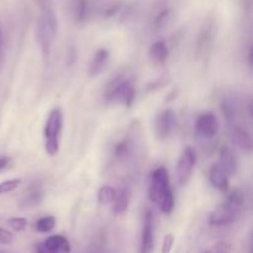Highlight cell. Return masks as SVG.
Masks as SVG:
<instances>
[{"mask_svg": "<svg viewBox=\"0 0 253 253\" xmlns=\"http://www.w3.org/2000/svg\"><path fill=\"white\" fill-rule=\"evenodd\" d=\"M110 62V53L106 48H100L95 52L89 66V76L98 77L104 72Z\"/></svg>", "mask_w": 253, "mask_h": 253, "instance_id": "cell-14", "label": "cell"}, {"mask_svg": "<svg viewBox=\"0 0 253 253\" xmlns=\"http://www.w3.org/2000/svg\"><path fill=\"white\" fill-rule=\"evenodd\" d=\"M229 136L232 142L241 148L245 152H251L252 151V137L249 131L245 130L239 124H232L229 125Z\"/></svg>", "mask_w": 253, "mask_h": 253, "instance_id": "cell-12", "label": "cell"}, {"mask_svg": "<svg viewBox=\"0 0 253 253\" xmlns=\"http://www.w3.org/2000/svg\"><path fill=\"white\" fill-rule=\"evenodd\" d=\"M220 106H221L222 115H224L225 120H226L227 126L232 125V124H237V108L236 105H235L234 101L229 98H224L221 100V105Z\"/></svg>", "mask_w": 253, "mask_h": 253, "instance_id": "cell-18", "label": "cell"}, {"mask_svg": "<svg viewBox=\"0 0 253 253\" xmlns=\"http://www.w3.org/2000/svg\"><path fill=\"white\" fill-rule=\"evenodd\" d=\"M0 253H10V252L5 251V250H0Z\"/></svg>", "mask_w": 253, "mask_h": 253, "instance_id": "cell-33", "label": "cell"}, {"mask_svg": "<svg viewBox=\"0 0 253 253\" xmlns=\"http://www.w3.org/2000/svg\"><path fill=\"white\" fill-rule=\"evenodd\" d=\"M5 62V37L2 27L0 26V68L2 67Z\"/></svg>", "mask_w": 253, "mask_h": 253, "instance_id": "cell-29", "label": "cell"}, {"mask_svg": "<svg viewBox=\"0 0 253 253\" xmlns=\"http://www.w3.org/2000/svg\"><path fill=\"white\" fill-rule=\"evenodd\" d=\"M151 61L155 66H163L167 62L168 56H169V49H168L167 43L163 40H158L155 43L151 44L150 51H148Z\"/></svg>", "mask_w": 253, "mask_h": 253, "instance_id": "cell-15", "label": "cell"}, {"mask_svg": "<svg viewBox=\"0 0 253 253\" xmlns=\"http://www.w3.org/2000/svg\"><path fill=\"white\" fill-rule=\"evenodd\" d=\"M204 253H214V252H209V251H207V252H204Z\"/></svg>", "mask_w": 253, "mask_h": 253, "instance_id": "cell-34", "label": "cell"}, {"mask_svg": "<svg viewBox=\"0 0 253 253\" xmlns=\"http://www.w3.org/2000/svg\"><path fill=\"white\" fill-rule=\"evenodd\" d=\"M7 225H9L14 231L21 232L26 229L27 220L25 219V217H11V219L7 220Z\"/></svg>", "mask_w": 253, "mask_h": 253, "instance_id": "cell-26", "label": "cell"}, {"mask_svg": "<svg viewBox=\"0 0 253 253\" xmlns=\"http://www.w3.org/2000/svg\"><path fill=\"white\" fill-rule=\"evenodd\" d=\"M168 189H170L168 170L165 166H160L151 174L150 188H148V197H150L151 202L157 203L158 204L162 195Z\"/></svg>", "mask_w": 253, "mask_h": 253, "instance_id": "cell-6", "label": "cell"}, {"mask_svg": "<svg viewBox=\"0 0 253 253\" xmlns=\"http://www.w3.org/2000/svg\"><path fill=\"white\" fill-rule=\"evenodd\" d=\"M195 163H197V153H195L194 148L188 146L183 150L177 162V168H175L177 182L180 187H185L190 182L193 172H194Z\"/></svg>", "mask_w": 253, "mask_h": 253, "instance_id": "cell-5", "label": "cell"}, {"mask_svg": "<svg viewBox=\"0 0 253 253\" xmlns=\"http://www.w3.org/2000/svg\"><path fill=\"white\" fill-rule=\"evenodd\" d=\"M36 253H54V252L49 251V250L44 246L43 242H41V244L36 245Z\"/></svg>", "mask_w": 253, "mask_h": 253, "instance_id": "cell-32", "label": "cell"}, {"mask_svg": "<svg viewBox=\"0 0 253 253\" xmlns=\"http://www.w3.org/2000/svg\"><path fill=\"white\" fill-rule=\"evenodd\" d=\"M155 249V215L148 208L143 215L140 253H152Z\"/></svg>", "mask_w": 253, "mask_h": 253, "instance_id": "cell-9", "label": "cell"}, {"mask_svg": "<svg viewBox=\"0 0 253 253\" xmlns=\"http://www.w3.org/2000/svg\"><path fill=\"white\" fill-rule=\"evenodd\" d=\"M44 193L42 190H34L30 194H27L26 197H24V199L21 200V207L22 208H34L36 205H39L40 203L43 200Z\"/></svg>", "mask_w": 253, "mask_h": 253, "instance_id": "cell-23", "label": "cell"}, {"mask_svg": "<svg viewBox=\"0 0 253 253\" xmlns=\"http://www.w3.org/2000/svg\"><path fill=\"white\" fill-rule=\"evenodd\" d=\"M170 20H172V11L169 9L163 10L155 19V29L157 31H161V30H163L170 24Z\"/></svg>", "mask_w": 253, "mask_h": 253, "instance_id": "cell-24", "label": "cell"}, {"mask_svg": "<svg viewBox=\"0 0 253 253\" xmlns=\"http://www.w3.org/2000/svg\"><path fill=\"white\" fill-rule=\"evenodd\" d=\"M209 180L212 187L220 192H226L230 187V177L219 167V165H215L210 168Z\"/></svg>", "mask_w": 253, "mask_h": 253, "instance_id": "cell-16", "label": "cell"}, {"mask_svg": "<svg viewBox=\"0 0 253 253\" xmlns=\"http://www.w3.org/2000/svg\"><path fill=\"white\" fill-rule=\"evenodd\" d=\"M175 127H177V115L173 109H166L158 114L155 121V135L158 140H168L173 135Z\"/></svg>", "mask_w": 253, "mask_h": 253, "instance_id": "cell-7", "label": "cell"}, {"mask_svg": "<svg viewBox=\"0 0 253 253\" xmlns=\"http://www.w3.org/2000/svg\"><path fill=\"white\" fill-rule=\"evenodd\" d=\"M56 217L48 215V216L41 217V219H39L35 222V230L40 232V234H48V232H51L56 227Z\"/></svg>", "mask_w": 253, "mask_h": 253, "instance_id": "cell-20", "label": "cell"}, {"mask_svg": "<svg viewBox=\"0 0 253 253\" xmlns=\"http://www.w3.org/2000/svg\"><path fill=\"white\" fill-rule=\"evenodd\" d=\"M88 16V2L86 0H73V17L74 21L83 22Z\"/></svg>", "mask_w": 253, "mask_h": 253, "instance_id": "cell-21", "label": "cell"}, {"mask_svg": "<svg viewBox=\"0 0 253 253\" xmlns=\"http://www.w3.org/2000/svg\"><path fill=\"white\" fill-rule=\"evenodd\" d=\"M175 237L173 234H167L165 235L162 241V249H161V253H170L173 246H174Z\"/></svg>", "mask_w": 253, "mask_h": 253, "instance_id": "cell-27", "label": "cell"}, {"mask_svg": "<svg viewBox=\"0 0 253 253\" xmlns=\"http://www.w3.org/2000/svg\"><path fill=\"white\" fill-rule=\"evenodd\" d=\"M54 36H56V35L52 32V30L49 29L47 22L40 16L36 24V40L42 54H43L46 58H48L49 54H51L52 41H53Z\"/></svg>", "mask_w": 253, "mask_h": 253, "instance_id": "cell-10", "label": "cell"}, {"mask_svg": "<svg viewBox=\"0 0 253 253\" xmlns=\"http://www.w3.org/2000/svg\"><path fill=\"white\" fill-rule=\"evenodd\" d=\"M20 185H21V179H19V178L0 183V194H7V193L14 192Z\"/></svg>", "mask_w": 253, "mask_h": 253, "instance_id": "cell-25", "label": "cell"}, {"mask_svg": "<svg viewBox=\"0 0 253 253\" xmlns=\"http://www.w3.org/2000/svg\"><path fill=\"white\" fill-rule=\"evenodd\" d=\"M116 190L111 185H103L98 192V202L100 205L113 204L115 199Z\"/></svg>", "mask_w": 253, "mask_h": 253, "instance_id": "cell-22", "label": "cell"}, {"mask_svg": "<svg viewBox=\"0 0 253 253\" xmlns=\"http://www.w3.org/2000/svg\"><path fill=\"white\" fill-rule=\"evenodd\" d=\"M216 37V25L212 19L207 20L200 27L195 44V57L199 61H208L211 56Z\"/></svg>", "mask_w": 253, "mask_h": 253, "instance_id": "cell-4", "label": "cell"}, {"mask_svg": "<svg viewBox=\"0 0 253 253\" xmlns=\"http://www.w3.org/2000/svg\"><path fill=\"white\" fill-rule=\"evenodd\" d=\"M14 240V235L9 230L0 227V244H10Z\"/></svg>", "mask_w": 253, "mask_h": 253, "instance_id": "cell-28", "label": "cell"}, {"mask_svg": "<svg viewBox=\"0 0 253 253\" xmlns=\"http://www.w3.org/2000/svg\"><path fill=\"white\" fill-rule=\"evenodd\" d=\"M220 131V123L216 115L212 113H205L198 116L195 121V133L205 140L216 137Z\"/></svg>", "mask_w": 253, "mask_h": 253, "instance_id": "cell-8", "label": "cell"}, {"mask_svg": "<svg viewBox=\"0 0 253 253\" xmlns=\"http://www.w3.org/2000/svg\"><path fill=\"white\" fill-rule=\"evenodd\" d=\"M161 208V211L163 212L165 215H170L174 210L175 207V198H174V193H173L172 188L168 189L165 194L162 195V198L158 202Z\"/></svg>", "mask_w": 253, "mask_h": 253, "instance_id": "cell-19", "label": "cell"}, {"mask_svg": "<svg viewBox=\"0 0 253 253\" xmlns=\"http://www.w3.org/2000/svg\"><path fill=\"white\" fill-rule=\"evenodd\" d=\"M104 98L106 103L120 104L125 108H131L136 100V88L124 72H119L106 84Z\"/></svg>", "mask_w": 253, "mask_h": 253, "instance_id": "cell-2", "label": "cell"}, {"mask_svg": "<svg viewBox=\"0 0 253 253\" xmlns=\"http://www.w3.org/2000/svg\"><path fill=\"white\" fill-rule=\"evenodd\" d=\"M10 163V158L6 157V156H1L0 157V172H1L2 169H5V168L9 166Z\"/></svg>", "mask_w": 253, "mask_h": 253, "instance_id": "cell-31", "label": "cell"}, {"mask_svg": "<svg viewBox=\"0 0 253 253\" xmlns=\"http://www.w3.org/2000/svg\"><path fill=\"white\" fill-rule=\"evenodd\" d=\"M245 207V197L241 190L236 189L226 198L224 203L217 205L216 209L209 214L210 226L221 227L231 225L240 219Z\"/></svg>", "mask_w": 253, "mask_h": 253, "instance_id": "cell-1", "label": "cell"}, {"mask_svg": "<svg viewBox=\"0 0 253 253\" xmlns=\"http://www.w3.org/2000/svg\"><path fill=\"white\" fill-rule=\"evenodd\" d=\"M62 128H63V114L59 108H53L48 114L44 125V148L49 156H56L59 151Z\"/></svg>", "mask_w": 253, "mask_h": 253, "instance_id": "cell-3", "label": "cell"}, {"mask_svg": "<svg viewBox=\"0 0 253 253\" xmlns=\"http://www.w3.org/2000/svg\"><path fill=\"white\" fill-rule=\"evenodd\" d=\"M43 245L54 253H69L71 252V244L68 239L63 235H53L43 241Z\"/></svg>", "mask_w": 253, "mask_h": 253, "instance_id": "cell-17", "label": "cell"}, {"mask_svg": "<svg viewBox=\"0 0 253 253\" xmlns=\"http://www.w3.org/2000/svg\"><path fill=\"white\" fill-rule=\"evenodd\" d=\"M131 195H132L131 194V188L128 185H123L120 189L116 190L115 199H114L113 207H111L113 215L120 216L127 211L128 207H130Z\"/></svg>", "mask_w": 253, "mask_h": 253, "instance_id": "cell-13", "label": "cell"}, {"mask_svg": "<svg viewBox=\"0 0 253 253\" xmlns=\"http://www.w3.org/2000/svg\"><path fill=\"white\" fill-rule=\"evenodd\" d=\"M219 167L226 173L229 177L232 175H236V173L239 172L240 162L239 158H237L236 153L231 150L227 146H222L219 151Z\"/></svg>", "mask_w": 253, "mask_h": 253, "instance_id": "cell-11", "label": "cell"}, {"mask_svg": "<svg viewBox=\"0 0 253 253\" xmlns=\"http://www.w3.org/2000/svg\"><path fill=\"white\" fill-rule=\"evenodd\" d=\"M214 253H231V246L225 241L217 242Z\"/></svg>", "mask_w": 253, "mask_h": 253, "instance_id": "cell-30", "label": "cell"}]
</instances>
